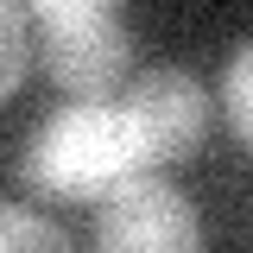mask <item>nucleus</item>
<instances>
[{"label":"nucleus","instance_id":"obj_1","mask_svg":"<svg viewBox=\"0 0 253 253\" xmlns=\"http://www.w3.org/2000/svg\"><path fill=\"white\" fill-rule=\"evenodd\" d=\"M19 177L51 203H101L108 190L152 177V165L121 101H63L19 146Z\"/></svg>","mask_w":253,"mask_h":253},{"label":"nucleus","instance_id":"obj_4","mask_svg":"<svg viewBox=\"0 0 253 253\" xmlns=\"http://www.w3.org/2000/svg\"><path fill=\"white\" fill-rule=\"evenodd\" d=\"M126 121L139 133V152L146 165H171V158H190L203 146V126H209V101L196 89L190 70H146L133 89H126Z\"/></svg>","mask_w":253,"mask_h":253},{"label":"nucleus","instance_id":"obj_5","mask_svg":"<svg viewBox=\"0 0 253 253\" xmlns=\"http://www.w3.org/2000/svg\"><path fill=\"white\" fill-rule=\"evenodd\" d=\"M0 253H76V247L44 215H32L19 203H0Z\"/></svg>","mask_w":253,"mask_h":253},{"label":"nucleus","instance_id":"obj_3","mask_svg":"<svg viewBox=\"0 0 253 253\" xmlns=\"http://www.w3.org/2000/svg\"><path fill=\"white\" fill-rule=\"evenodd\" d=\"M95 253H203V221L184 190L133 177L95 209Z\"/></svg>","mask_w":253,"mask_h":253},{"label":"nucleus","instance_id":"obj_7","mask_svg":"<svg viewBox=\"0 0 253 253\" xmlns=\"http://www.w3.org/2000/svg\"><path fill=\"white\" fill-rule=\"evenodd\" d=\"M221 101H228V121L234 133L253 146V38L228 57V76H221Z\"/></svg>","mask_w":253,"mask_h":253},{"label":"nucleus","instance_id":"obj_2","mask_svg":"<svg viewBox=\"0 0 253 253\" xmlns=\"http://www.w3.org/2000/svg\"><path fill=\"white\" fill-rule=\"evenodd\" d=\"M32 51L70 101H108L133 70V32L101 0H32Z\"/></svg>","mask_w":253,"mask_h":253},{"label":"nucleus","instance_id":"obj_6","mask_svg":"<svg viewBox=\"0 0 253 253\" xmlns=\"http://www.w3.org/2000/svg\"><path fill=\"white\" fill-rule=\"evenodd\" d=\"M26 63H32V19L26 6L0 0V101L26 83Z\"/></svg>","mask_w":253,"mask_h":253}]
</instances>
